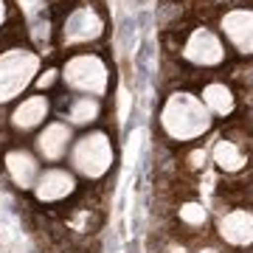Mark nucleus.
I'll use <instances>...</instances> for the list:
<instances>
[{"mask_svg": "<svg viewBox=\"0 0 253 253\" xmlns=\"http://www.w3.org/2000/svg\"><path fill=\"white\" fill-rule=\"evenodd\" d=\"M161 124L172 141H191V138H200L211 126V116L200 99H194L189 93H174L163 107Z\"/></svg>", "mask_w": 253, "mask_h": 253, "instance_id": "nucleus-1", "label": "nucleus"}, {"mask_svg": "<svg viewBox=\"0 0 253 253\" xmlns=\"http://www.w3.org/2000/svg\"><path fill=\"white\" fill-rule=\"evenodd\" d=\"M40 68V56L31 48L14 45L0 54V104L17 99L34 82V73Z\"/></svg>", "mask_w": 253, "mask_h": 253, "instance_id": "nucleus-2", "label": "nucleus"}, {"mask_svg": "<svg viewBox=\"0 0 253 253\" xmlns=\"http://www.w3.org/2000/svg\"><path fill=\"white\" fill-rule=\"evenodd\" d=\"M62 82L71 90L99 99V96L107 93L110 71L99 54H90V51L87 54H73L62 68Z\"/></svg>", "mask_w": 253, "mask_h": 253, "instance_id": "nucleus-3", "label": "nucleus"}, {"mask_svg": "<svg viewBox=\"0 0 253 253\" xmlns=\"http://www.w3.org/2000/svg\"><path fill=\"white\" fill-rule=\"evenodd\" d=\"M71 166L79 174L99 180L113 166V144L107 132H87L71 144Z\"/></svg>", "mask_w": 253, "mask_h": 253, "instance_id": "nucleus-4", "label": "nucleus"}, {"mask_svg": "<svg viewBox=\"0 0 253 253\" xmlns=\"http://www.w3.org/2000/svg\"><path fill=\"white\" fill-rule=\"evenodd\" d=\"M101 34H104V17H101V11L96 6H90V3L73 9L62 23V42L71 48L96 42Z\"/></svg>", "mask_w": 253, "mask_h": 253, "instance_id": "nucleus-5", "label": "nucleus"}, {"mask_svg": "<svg viewBox=\"0 0 253 253\" xmlns=\"http://www.w3.org/2000/svg\"><path fill=\"white\" fill-rule=\"evenodd\" d=\"M73 191H76V177L68 169H59V166L45 169L34 183V194L40 203H62Z\"/></svg>", "mask_w": 253, "mask_h": 253, "instance_id": "nucleus-6", "label": "nucleus"}, {"mask_svg": "<svg viewBox=\"0 0 253 253\" xmlns=\"http://www.w3.org/2000/svg\"><path fill=\"white\" fill-rule=\"evenodd\" d=\"M71 126L62 124V121H51L45 124V129L37 135V152L40 158L48 163H56L62 161L65 155L71 152Z\"/></svg>", "mask_w": 253, "mask_h": 253, "instance_id": "nucleus-7", "label": "nucleus"}, {"mask_svg": "<svg viewBox=\"0 0 253 253\" xmlns=\"http://www.w3.org/2000/svg\"><path fill=\"white\" fill-rule=\"evenodd\" d=\"M186 59L194 65H217L225 59V48L208 28H197L186 42Z\"/></svg>", "mask_w": 253, "mask_h": 253, "instance_id": "nucleus-8", "label": "nucleus"}, {"mask_svg": "<svg viewBox=\"0 0 253 253\" xmlns=\"http://www.w3.org/2000/svg\"><path fill=\"white\" fill-rule=\"evenodd\" d=\"M3 163H6V172L17 189H34L37 177H40V163L28 149H9Z\"/></svg>", "mask_w": 253, "mask_h": 253, "instance_id": "nucleus-9", "label": "nucleus"}, {"mask_svg": "<svg viewBox=\"0 0 253 253\" xmlns=\"http://www.w3.org/2000/svg\"><path fill=\"white\" fill-rule=\"evenodd\" d=\"M48 110H51L48 96H40V93H37V96H28V99L20 101L9 121L17 132H31V129H37V126L48 118Z\"/></svg>", "mask_w": 253, "mask_h": 253, "instance_id": "nucleus-10", "label": "nucleus"}, {"mask_svg": "<svg viewBox=\"0 0 253 253\" xmlns=\"http://www.w3.org/2000/svg\"><path fill=\"white\" fill-rule=\"evenodd\" d=\"M219 234L228 245L234 248H245V245L253 242V214L245 211V208H236V211H228L225 217L219 219Z\"/></svg>", "mask_w": 253, "mask_h": 253, "instance_id": "nucleus-11", "label": "nucleus"}, {"mask_svg": "<svg viewBox=\"0 0 253 253\" xmlns=\"http://www.w3.org/2000/svg\"><path fill=\"white\" fill-rule=\"evenodd\" d=\"M222 31L228 34V40L234 42L242 54L253 51V11L248 9H234L222 17Z\"/></svg>", "mask_w": 253, "mask_h": 253, "instance_id": "nucleus-12", "label": "nucleus"}, {"mask_svg": "<svg viewBox=\"0 0 253 253\" xmlns=\"http://www.w3.org/2000/svg\"><path fill=\"white\" fill-rule=\"evenodd\" d=\"M101 113V104L99 99H93V96H73L68 101V118H71V124L76 126H87L93 124Z\"/></svg>", "mask_w": 253, "mask_h": 253, "instance_id": "nucleus-13", "label": "nucleus"}, {"mask_svg": "<svg viewBox=\"0 0 253 253\" xmlns=\"http://www.w3.org/2000/svg\"><path fill=\"white\" fill-rule=\"evenodd\" d=\"M214 161H217L219 169H225V172H239L245 166V155L242 149L234 144V141H217V146H214Z\"/></svg>", "mask_w": 253, "mask_h": 253, "instance_id": "nucleus-14", "label": "nucleus"}, {"mask_svg": "<svg viewBox=\"0 0 253 253\" xmlns=\"http://www.w3.org/2000/svg\"><path fill=\"white\" fill-rule=\"evenodd\" d=\"M203 99H206L208 110L217 113V116H228V113L234 110V96H231V90H228L225 84H219V82L208 84L206 90H203Z\"/></svg>", "mask_w": 253, "mask_h": 253, "instance_id": "nucleus-15", "label": "nucleus"}, {"mask_svg": "<svg viewBox=\"0 0 253 253\" xmlns=\"http://www.w3.org/2000/svg\"><path fill=\"white\" fill-rule=\"evenodd\" d=\"M180 219L186 222V225L197 228L206 222V208L200 206V203H186V206L180 208Z\"/></svg>", "mask_w": 253, "mask_h": 253, "instance_id": "nucleus-16", "label": "nucleus"}, {"mask_svg": "<svg viewBox=\"0 0 253 253\" xmlns=\"http://www.w3.org/2000/svg\"><path fill=\"white\" fill-rule=\"evenodd\" d=\"M54 82H56V71H54V68H48V71L37 79V84H40V87H51Z\"/></svg>", "mask_w": 253, "mask_h": 253, "instance_id": "nucleus-17", "label": "nucleus"}, {"mask_svg": "<svg viewBox=\"0 0 253 253\" xmlns=\"http://www.w3.org/2000/svg\"><path fill=\"white\" fill-rule=\"evenodd\" d=\"M3 20H6V0H0V31H3Z\"/></svg>", "mask_w": 253, "mask_h": 253, "instance_id": "nucleus-18", "label": "nucleus"}, {"mask_svg": "<svg viewBox=\"0 0 253 253\" xmlns=\"http://www.w3.org/2000/svg\"><path fill=\"white\" fill-rule=\"evenodd\" d=\"M200 253H217V251H211V248H206V251H200Z\"/></svg>", "mask_w": 253, "mask_h": 253, "instance_id": "nucleus-19", "label": "nucleus"}]
</instances>
